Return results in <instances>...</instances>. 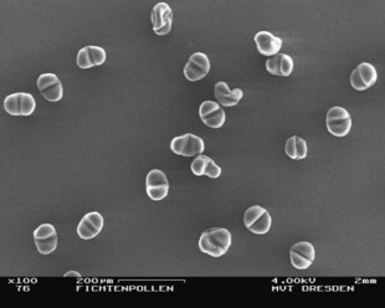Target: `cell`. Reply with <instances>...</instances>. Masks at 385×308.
<instances>
[{"label": "cell", "mask_w": 385, "mask_h": 308, "mask_svg": "<svg viewBox=\"0 0 385 308\" xmlns=\"http://www.w3.org/2000/svg\"><path fill=\"white\" fill-rule=\"evenodd\" d=\"M38 251L41 255H50L56 250L57 247V236L49 237L46 240H34Z\"/></svg>", "instance_id": "17"}, {"label": "cell", "mask_w": 385, "mask_h": 308, "mask_svg": "<svg viewBox=\"0 0 385 308\" xmlns=\"http://www.w3.org/2000/svg\"><path fill=\"white\" fill-rule=\"evenodd\" d=\"M350 85H352L353 88L357 89V91H365V89H368V87L363 84L362 79H360L358 69H355L354 71L352 72V75H350Z\"/></svg>", "instance_id": "34"}, {"label": "cell", "mask_w": 385, "mask_h": 308, "mask_svg": "<svg viewBox=\"0 0 385 308\" xmlns=\"http://www.w3.org/2000/svg\"><path fill=\"white\" fill-rule=\"evenodd\" d=\"M105 225V219L98 212H91L84 215L77 225V235L82 240L94 239L101 234Z\"/></svg>", "instance_id": "2"}, {"label": "cell", "mask_w": 385, "mask_h": 308, "mask_svg": "<svg viewBox=\"0 0 385 308\" xmlns=\"http://www.w3.org/2000/svg\"><path fill=\"white\" fill-rule=\"evenodd\" d=\"M221 108V106L217 103V102L215 101H204L200 105L199 107V116H200V120L204 117H207V116L212 115V113L216 112L217 110H220Z\"/></svg>", "instance_id": "28"}, {"label": "cell", "mask_w": 385, "mask_h": 308, "mask_svg": "<svg viewBox=\"0 0 385 308\" xmlns=\"http://www.w3.org/2000/svg\"><path fill=\"white\" fill-rule=\"evenodd\" d=\"M183 72H184V76H185V79L190 82L200 81V80H203L208 74H209V71H207L205 69H203V67L199 66V65L194 64V62H191L190 60H188V62H186Z\"/></svg>", "instance_id": "9"}, {"label": "cell", "mask_w": 385, "mask_h": 308, "mask_svg": "<svg viewBox=\"0 0 385 308\" xmlns=\"http://www.w3.org/2000/svg\"><path fill=\"white\" fill-rule=\"evenodd\" d=\"M290 260H291L292 266H294L295 268H297V270H307V268L311 267V265L313 264L312 261L307 260L303 256L291 251V250H290Z\"/></svg>", "instance_id": "26"}, {"label": "cell", "mask_w": 385, "mask_h": 308, "mask_svg": "<svg viewBox=\"0 0 385 308\" xmlns=\"http://www.w3.org/2000/svg\"><path fill=\"white\" fill-rule=\"evenodd\" d=\"M296 153H297V161H301V159L306 158L307 153H308L306 140H304L302 137H299V135H296Z\"/></svg>", "instance_id": "32"}, {"label": "cell", "mask_w": 385, "mask_h": 308, "mask_svg": "<svg viewBox=\"0 0 385 308\" xmlns=\"http://www.w3.org/2000/svg\"><path fill=\"white\" fill-rule=\"evenodd\" d=\"M173 18V13H171V6L167 3H158L154 5L152 9L151 19L152 24H153V31L158 30V29L163 28L169 19Z\"/></svg>", "instance_id": "5"}, {"label": "cell", "mask_w": 385, "mask_h": 308, "mask_svg": "<svg viewBox=\"0 0 385 308\" xmlns=\"http://www.w3.org/2000/svg\"><path fill=\"white\" fill-rule=\"evenodd\" d=\"M41 96L49 102H59L61 101L62 97H64V86H62L61 81L57 82V84L52 85L49 88H46L45 91L40 92Z\"/></svg>", "instance_id": "16"}, {"label": "cell", "mask_w": 385, "mask_h": 308, "mask_svg": "<svg viewBox=\"0 0 385 308\" xmlns=\"http://www.w3.org/2000/svg\"><path fill=\"white\" fill-rule=\"evenodd\" d=\"M202 121L208 127L213 128V130H219V128H221L222 126H224L225 121H226V115H225V111L222 110V108H220L216 112L202 118Z\"/></svg>", "instance_id": "14"}, {"label": "cell", "mask_w": 385, "mask_h": 308, "mask_svg": "<svg viewBox=\"0 0 385 308\" xmlns=\"http://www.w3.org/2000/svg\"><path fill=\"white\" fill-rule=\"evenodd\" d=\"M205 150V143L200 137L186 133V144L184 157H197Z\"/></svg>", "instance_id": "7"}, {"label": "cell", "mask_w": 385, "mask_h": 308, "mask_svg": "<svg viewBox=\"0 0 385 308\" xmlns=\"http://www.w3.org/2000/svg\"><path fill=\"white\" fill-rule=\"evenodd\" d=\"M147 195L149 196V199H152L153 201H161L163 199L167 198L169 193V185H163V186H151V188H146Z\"/></svg>", "instance_id": "22"}, {"label": "cell", "mask_w": 385, "mask_h": 308, "mask_svg": "<svg viewBox=\"0 0 385 308\" xmlns=\"http://www.w3.org/2000/svg\"><path fill=\"white\" fill-rule=\"evenodd\" d=\"M185 144H186V134L179 135L171 139V150L178 156H183L185 153Z\"/></svg>", "instance_id": "29"}, {"label": "cell", "mask_w": 385, "mask_h": 308, "mask_svg": "<svg viewBox=\"0 0 385 308\" xmlns=\"http://www.w3.org/2000/svg\"><path fill=\"white\" fill-rule=\"evenodd\" d=\"M171 26H173V18H171V19H169V20H168V23H167L166 25L163 26V28L158 29V30H154V33H156L157 35H159V36L167 35V34H169V33H171Z\"/></svg>", "instance_id": "36"}, {"label": "cell", "mask_w": 385, "mask_h": 308, "mask_svg": "<svg viewBox=\"0 0 385 308\" xmlns=\"http://www.w3.org/2000/svg\"><path fill=\"white\" fill-rule=\"evenodd\" d=\"M163 185H169V181L166 173H163V172L159 171V169H152L146 176V188Z\"/></svg>", "instance_id": "13"}, {"label": "cell", "mask_w": 385, "mask_h": 308, "mask_svg": "<svg viewBox=\"0 0 385 308\" xmlns=\"http://www.w3.org/2000/svg\"><path fill=\"white\" fill-rule=\"evenodd\" d=\"M294 60L290 55L287 54H281V60H280V76L288 77L294 71Z\"/></svg>", "instance_id": "24"}, {"label": "cell", "mask_w": 385, "mask_h": 308, "mask_svg": "<svg viewBox=\"0 0 385 308\" xmlns=\"http://www.w3.org/2000/svg\"><path fill=\"white\" fill-rule=\"evenodd\" d=\"M189 60H190L191 62H194V64L202 66L203 69H205L207 71H210V67H212L210 66V60L209 57L205 54H203V52H194V54L189 57Z\"/></svg>", "instance_id": "31"}, {"label": "cell", "mask_w": 385, "mask_h": 308, "mask_svg": "<svg viewBox=\"0 0 385 308\" xmlns=\"http://www.w3.org/2000/svg\"><path fill=\"white\" fill-rule=\"evenodd\" d=\"M36 108V101L34 98V96L28 92H21V98H20V111L21 116L24 117H29L34 113Z\"/></svg>", "instance_id": "15"}, {"label": "cell", "mask_w": 385, "mask_h": 308, "mask_svg": "<svg viewBox=\"0 0 385 308\" xmlns=\"http://www.w3.org/2000/svg\"><path fill=\"white\" fill-rule=\"evenodd\" d=\"M76 64H77V66H79L80 69H82V70H87V69H92V67H94V65L92 64L91 59H89L88 48H87V46L82 47L81 50L77 52Z\"/></svg>", "instance_id": "25"}, {"label": "cell", "mask_w": 385, "mask_h": 308, "mask_svg": "<svg viewBox=\"0 0 385 308\" xmlns=\"http://www.w3.org/2000/svg\"><path fill=\"white\" fill-rule=\"evenodd\" d=\"M271 226H272V218H271L270 213L266 210V212L249 227V230L256 235H265L270 231Z\"/></svg>", "instance_id": "10"}, {"label": "cell", "mask_w": 385, "mask_h": 308, "mask_svg": "<svg viewBox=\"0 0 385 308\" xmlns=\"http://www.w3.org/2000/svg\"><path fill=\"white\" fill-rule=\"evenodd\" d=\"M20 98L21 92H16V93L9 94V96L4 99V110H5V112L8 113V115L21 116Z\"/></svg>", "instance_id": "11"}, {"label": "cell", "mask_w": 385, "mask_h": 308, "mask_svg": "<svg viewBox=\"0 0 385 308\" xmlns=\"http://www.w3.org/2000/svg\"><path fill=\"white\" fill-rule=\"evenodd\" d=\"M214 92H215V97L217 99V103L222 107H234L239 103L244 97V92L243 89L240 88H234L231 89L229 88L226 82H217L214 87Z\"/></svg>", "instance_id": "4"}, {"label": "cell", "mask_w": 385, "mask_h": 308, "mask_svg": "<svg viewBox=\"0 0 385 308\" xmlns=\"http://www.w3.org/2000/svg\"><path fill=\"white\" fill-rule=\"evenodd\" d=\"M221 173H222V169L220 168V167L217 166V164L212 159L207 167L205 176H209V178H212V179H216V178H219L220 176H221Z\"/></svg>", "instance_id": "35"}, {"label": "cell", "mask_w": 385, "mask_h": 308, "mask_svg": "<svg viewBox=\"0 0 385 308\" xmlns=\"http://www.w3.org/2000/svg\"><path fill=\"white\" fill-rule=\"evenodd\" d=\"M210 161H212V158L208 156H204V154H199V156L195 157V159L191 162L190 166L193 174L197 176H205V171H207V167Z\"/></svg>", "instance_id": "18"}, {"label": "cell", "mask_w": 385, "mask_h": 308, "mask_svg": "<svg viewBox=\"0 0 385 308\" xmlns=\"http://www.w3.org/2000/svg\"><path fill=\"white\" fill-rule=\"evenodd\" d=\"M327 123V130L332 135L338 138L345 137L349 134L350 130H352V117L344 118V120L332 121V122Z\"/></svg>", "instance_id": "6"}, {"label": "cell", "mask_w": 385, "mask_h": 308, "mask_svg": "<svg viewBox=\"0 0 385 308\" xmlns=\"http://www.w3.org/2000/svg\"><path fill=\"white\" fill-rule=\"evenodd\" d=\"M52 236H57V232L54 225L51 224H41L33 232L34 240H46Z\"/></svg>", "instance_id": "20"}, {"label": "cell", "mask_w": 385, "mask_h": 308, "mask_svg": "<svg viewBox=\"0 0 385 308\" xmlns=\"http://www.w3.org/2000/svg\"><path fill=\"white\" fill-rule=\"evenodd\" d=\"M65 277H81V273L76 272V271H69V272L65 273Z\"/></svg>", "instance_id": "37"}, {"label": "cell", "mask_w": 385, "mask_h": 308, "mask_svg": "<svg viewBox=\"0 0 385 308\" xmlns=\"http://www.w3.org/2000/svg\"><path fill=\"white\" fill-rule=\"evenodd\" d=\"M265 212V208L260 207V205H253V207L249 208L245 212V214H244V224H245V226L249 229Z\"/></svg>", "instance_id": "21"}, {"label": "cell", "mask_w": 385, "mask_h": 308, "mask_svg": "<svg viewBox=\"0 0 385 308\" xmlns=\"http://www.w3.org/2000/svg\"><path fill=\"white\" fill-rule=\"evenodd\" d=\"M87 48H88L89 59H91L92 64H93L94 66H101V65L105 64L106 59H107L105 48L100 47V46H93V45L87 46Z\"/></svg>", "instance_id": "19"}, {"label": "cell", "mask_w": 385, "mask_h": 308, "mask_svg": "<svg viewBox=\"0 0 385 308\" xmlns=\"http://www.w3.org/2000/svg\"><path fill=\"white\" fill-rule=\"evenodd\" d=\"M232 245L231 232L224 227H214L202 234L199 239V249L212 258H221L229 251Z\"/></svg>", "instance_id": "1"}, {"label": "cell", "mask_w": 385, "mask_h": 308, "mask_svg": "<svg viewBox=\"0 0 385 308\" xmlns=\"http://www.w3.org/2000/svg\"><path fill=\"white\" fill-rule=\"evenodd\" d=\"M280 60H281V54L268 57L267 61H266V70H267L268 74L280 76Z\"/></svg>", "instance_id": "30"}, {"label": "cell", "mask_w": 385, "mask_h": 308, "mask_svg": "<svg viewBox=\"0 0 385 308\" xmlns=\"http://www.w3.org/2000/svg\"><path fill=\"white\" fill-rule=\"evenodd\" d=\"M285 152H286V154H287L288 158L296 159V161H297V153H296V135H292V137H290L287 140H286Z\"/></svg>", "instance_id": "33"}, {"label": "cell", "mask_w": 385, "mask_h": 308, "mask_svg": "<svg viewBox=\"0 0 385 308\" xmlns=\"http://www.w3.org/2000/svg\"><path fill=\"white\" fill-rule=\"evenodd\" d=\"M357 69L363 84H364L368 88L374 86L378 80V72L377 70H375V67L373 66L372 64H369V62H362V64L358 65Z\"/></svg>", "instance_id": "8"}, {"label": "cell", "mask_w": 385, "mask_h": 308, "mask_svg": "<svg viewBox=\"0 0 385 308\" xmlns=\"http://www.w3.org/2000/svg\"><path fill=\"white\" fill-rule=\"evenodd\" d=\"M254 40H255L258 52L263 56L271 57L280 54V50L282 47V40L270 31H258V33H256Z\"/></svg>", "instance_id": "3"}, {"label": "cell", "mask_w": 385, "mask_h": 308, "mask_svg": "<svg viewBox=\"0 0 385 308\" xmlns=\"http://www.w3.org/2000/svg\"><path fill=\"white\" fill-rule=\"evenodd\" d=\"M350 117L349 112H348L345 108L340 107V106H336V107L329 108L328 112H327V122H332V121H338V120H344V118Z\"/></svg>", "instance_id": "27"}, {"label": "cell", "mask_w": 385, "mask_h": 308, "mask_svg": "<svg viewBox=\"0 0 385 308\" xmlns=\"http://www.w3.org/2000/svg\"><path fill=\"white\" fill-rule=\"evenodd\" d=\"M57 82H60V80L55 74H43L39 76L36 85H38L39 91L43 92L46 88H49L50 86H52V85L57 84Z\"/></svg>", "instance_id": "23"}, {"label": "cell", "mask_w": 385, "mask_h": 308, "mask_svg": "<svg viewBox=\"0 0 385 308\" xmlns=\"http://www.w3.org/2000/svg\"><path fill=\"white\" fill-rule=\"evenodd\" d=\"M290 250L296 252V254L301 255V256H303L307 260L312 261V263H313L314 259H316V250H314L313 245L308 241L297 242V244L292 245V247Z\"/></svg>", "instance_id": "12"}]
</instances>
